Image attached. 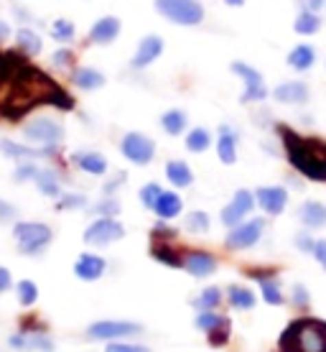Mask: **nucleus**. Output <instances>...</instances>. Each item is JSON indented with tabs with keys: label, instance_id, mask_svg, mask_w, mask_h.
<instances>
[{
	"label": "nucleus",
	"instance_id": "nucleus-1",
	"mask_svg": "<svg viewBox=\"0 0 326 352\" xmlns=\"http://www.w3.org/2000/svg\"><path fill=\"white\" fill-rule=\"evenodd\" d=\"M278 133L291 166L311 182H326V141L299 135L288 125H278Z\"/></svg>",
	"mask_w": 326,
	"mask_h": 352
},
{
	"label": "nucleus",
	"instance_id": "nucleus-2",
	"mask_svg": "<svg viewBox=\"0 0 326 352\" xmlns=\"http://www.w3.org/2000/svg\"><path fill=\"white\" fill-rule=\"evenodd\" d=\"M278 352H326V322L321 319H296L283 329Z\"/></svg>",
	"mask_w": 326,
	"mask_h": 352
},
{
	"label": "nucleus",
	"instance_id": "nucleus-3",
	"mask_svg": "<svg viewBox=\"0 0 326 352\" xmlns=\"http://www.w3.org/2000/svg\"><path fill=\"white\" fill-rule=\"evenodd\" d=\"M13 235L18 240V250L23 256H38L44 253V248L51 243L54 232L44 222H18L13 228Z\"/></svg>",
	"mask_w": 326,
	"mask_h": 352
},
{
	"label": "nucleus",
	"instance_id": "nucleus-4",
	"mask_svg": "<svg viewBox=\"0 0 326 352\" xmlns=\"http://www.w3.org/2000/svg\"><path fill=\"white\" fill-rule=\"evenodd\" d=\"M156 10L178 26H199L204 21V8L199 0H156Z\"/></svg>",
	"mask_w": 326,
	"mask_h": 352
},
{
	"label": "nucleus",
	"instance_id": "nucleus-5",
	"mask_svg": "<svg viewBox=\"0 0 326 352\" xmlns=\"http://www.w3.org/2000/svg\"><path fill=\"white\" fill-rule=\"evenodd\" d=\"M125 238V228L115 217H100L84 230V243L87 245H110L115 240Z\"/></svg>",
	"mask_w": 326,
	"mask_h": 352
},
{
	"label": "nucleus",
	"instance_id": "nucleus-6",
	"mask_svg": "<svg viewBox=\"0 0 326 352\" xmlns=\"http://www.w3.org/2000/svg\"><path fill=\"white\" fill-rule=\"evenodd\" d=\"M120 151H123V156L128 161L138 164V166H145L156 156V143L150 141L148 135H143V133H128L123 143H120Z\"/></svg>",
	"mask_w": 326,
	"mask_h": 352
},
{
	"label": "nucleus",
	"instance_id": "nucleus-7",
	"mask_svg": "<svg viewBox=\"0 0 326 352\" xmlns=\"http://www.w3.org/2000/svg\"><path fill=\"white\" fill-rule=\"evenodd\" d=\"M23 135L34 143H44V146H59L64 141V128L51 118H36L23 128Z\"/></svg>",
	"mask_w": 326,
	"mask_h": 352
},
{
	"label": "nucleus",
	"instance_id": "nucleus-8",
	"mask_svg": "<svg viewBox=\"0 0 326 352\" xmlns=\"http://www.w3.org/2000/svg\"><path fill=\"white\" fill-rule=\"evenodd\" d=\"M265 220L263 217H255L250 222H240L237 228L229 230L227 235V248L229 250H245V248H253L257 240L263 238Z\"/></svg>",
	"mask_w": 326,
	"mask_h": 352
},
{
	"label": "nucleus",
	"instance_id": "nucleus-9",
	"mask_svg": "<svg viewBox=\"0 0 326 352\" xmlns=\"http://www.w3.org/2000/svg\"><path fill=\"white\" fill-rule=\"evenodd\" d=\"M232 72L245 80V92H242V102H263L265 97H268V87H265L263 82V74L253 67H247L242 62H235L232 64Z\"/></svg>",
	"mask_w": 326,
	"mask_h": 352
},
{
	"label": "nucleus",
	"instance_id": "nucleus-10",
	"mask_svg": "<svg viewBox=\"0 0 326 352\" xmlns=\"http://www.w3.org/2000/svg\"><path fill=\"white\" fill-rule=\"evenodd\" d=\"M143 332L141 324H135V322H95V324L87 329V337L89 340H102V342H113L117 337H130V335H138Z\"/></svg>",
	"mask_w": 326,
	"mask_h": 352
},
{
	"label": "nucleus",
	"instance_id": "nucleus-11",
	"mask_svg": "<svg viewBox=\"0 0 326 352\" xmlns=\"http://www.w3.org/2000/svg\"><path fill=\"white\" fill-rule=\"evenodd\" d=\"M253 207H255V197L247 192V189H240V192L232 197V202L222 210V222H224L227 228H237L240 222L245 220V214H250Z\"/></svg>",
	"mask_w": 326,
	"mask_h": 352
},
{
	"label": "nucleus",
	"instance_id": "nucleus-12",
	"mask_svg": "<svg viewBox=\"0 0 326 352\" xmlns=\"http://www.w3.org/2000/svg\"><path fill=\"white\" fill-rule=\"evenodd\" d=\"M163 54V38L161 36H145L141 44H138V52L132 56L130 67L132 69H145L148 64H153Z\"/></svg>",
	"mask_w": 326,
	"mask_h": 352
},
{
	"label": "nucleus",
	"instance_id": "nucleus-13",
	"mask_svg": "<svg viewBox=\"0 0 326 352\" xmlns=\"http://www.w3.org/2000/svg\"><path fill=\"white\" fill-rule=\"evenodd\" d=\"M255 199L263 207V212H268V214H281L286 210V204H288V192L283 186H260L255 192Z\"/></svg>",
	"mask_w": 326,
	"mask_h": 352
},
{
	"label": "nucleus",
	"instance_id": "nucleus-14",
	"mask_svg": "<svg viewBox=\"0 0 326 352\" xmlns=\"http://www.w3.org/2000/svg\"><path fill=\"white\" fill-rule=\"evenodd\" d=\"M184 268L194 278H207V276H212L217 271V258L204 253V250H194V253H186L184 256Z\"/></svg>",
	"mask_w": 326,
	"mask_h": 352
},
{
	"label": "nucleus",
	"instance_id": "nucleus-15",
	"mask_svg": "<svg viewBox=\"0 0 326 352\" xmlns=\"http://www.w3.org/2000/svg\"><path fill=\"white\" fill-rule=\"evenodd\" d=\"M117 36H120V21H117L115 16L100 18L97 23L89 28V41H92V44H100V46L113 44Z\"/></svg>",
	"mask_w": 326,
	"mask_h": 352
},
{
	"label": "nucleus",
	"instance_id": "nucleus-16",
	"mask_svg": "<svg viewBox=\"0 0 326 352\" xmlns=\"http://www.w3.org/2000/svg\"><path fill=\"white\" fill-rule=\"evenodd\" d=\"M0 151L10 156V159H46V156H54L59 146H46V148H31V146H18L13 141H0Z\"/></svg>",
	"mask_w": 326,
	"mask_h": 352
},
{
	"label": "nucleus",
	"instance_id": "nucleus-17",
	"mask_svg": "<svg viewBox=\"0 0 326 352\" xmlns=\"http://www.w3.org/2000/svg\"><path fill=\"white\" fill-rule=\"evenodd\" d=\"M273 97L286 105H303L309 100V87L303 82H283L273 89Z\"/></svg>",
	"mask_w": 326,
	"mask_h": 352
},
{
	"label": "nucleus",
	"instance_id": "nucleus-18",
	"mask_svg": "<svg viewBox=\"0 0 326 352\" xmlns=\"http://www.w3.org/2000/svg\"><path fill=\"white\" fill-rule=\"evenodd\" d=\"M105 268H107L105 258L92 256V253H84V256H80L77 265H74V273L80 276L82 281H97L100 276L105 273Z\"/></svg>",
	"mask_w": 326,
	"mask_h": 352
},
{
	"label": "nucleus",
	"instance_id": "nucleus-19",
	"mask_svg": "<svg viewBox=\"0 0 326 352\" xmlns=\"http://www.w3.org/2000/svg\"><path fill=\"white\" fill-rule=\"evenodd\" d=\"M217 153H220L222 164H235V161H237V133H232L229 125H220Z\"/></svg>",
	"mask_w": 326,
	"mask_h": 352
},
{
	"label": "nucleus",
	"instance_id": "nucleus-20",
	"mask_svg": "<svg viewBox=\"0 0 326 352\" xmlns=\"http://www.w3.org/2000/svg\"><path fill=\"white\" fill-rule=\"evenodd\" d=\"M71 161L77 164V166L84 171V174H92V176H102L107 171V161L102 153L97 151H82V153H74Z\"/></svg>",
	"mask_w": 326,
	"mask_h": 352
},
{
	"label": "nucleus",
	"instance_id": "nucleus-21",
	"mask_svg": "<svg viewBox=\"0 0 326 352\" xmlns=\"http://www.w3.org/2000/svg\"><path fill=\"white\" fill-rule=\"evenodd\" d=\"M311 64H316V49L311 44H299L288 54V67L296 72H309Z\"/></svg>",
	"mask_w": 326,
	"mask_h": 352
},
{
	"label": "nucleus",
	"instance_id": "nucleus-22",
	"mask_svg": "<svg viewBox=\"0 0 326 352\" xmlns=\"http://www.w3.org/2000/svg\"><path fill=\"white\" fill-rule=\"evenodd\" d=\"M181 207H184V202H181V197H178V194L163 192L159 197L156 207H153V212L159 214L161 220H174L176 214H181Z\"/></svg>",
	"mask_w": 326,
	"mask_h": 352
},
{
	"label": "nucleus",
	"instance_id": "nucleus-23",
	"mask_svg": "<svg viewBox=\"0 0 326 352\" xmlns=\"http://www.w3.org/2000/svg\"><path fill=\"white\" fill-rule=\"evenodd\" d=\"M301 222L311 230L326 228V204L321 202H306L301 207Z\"/></svg>",
	"mask_w": 326,
	"mask_h": 352
},
{
	"label": "nucleus",
	"instance_id": "nucleus-24",
	"mask_svg": "<svg viewBox=\"0 0 326 352\" xmlns=\"http://www.w3.org/2000/svg\"><path fill=\"white\" fill-rule=\"evenodd\" d=\"M166 176H168V182L174 186H178V189H184V186H189L194 182V174H191V168L186 166L184 161H168Z\"/></svg>",
	"mask_w": 326,
	"mask_h": 352
},
{
	"label": "nucleus",
	"instance_id": "nucleus-25",
	"mask_svg": "<svg viewBox=\"0 0 326 352\" xmlns=\"http://www.w3.org/2000/svg\"><path fill=\"white\" fill-rule=\"evenodd\" d=\"M150 256L156 258V261H161L163 265H171V268H184V256H181L178 250H174L168 243H153Z\"/></svg>",
	"mask_w": 326,
	"mask_h": 352
},
{
	"label": "nucleus",
	"instance_id": "nucleus-26",
	"mask_svg": "<svg viewBox=\"0 0 326 352\" xmlns=\"http://www.w3.org/2000/svg\"><path fill=\"white\" fill-rule=\"evenodd\" d=\"M36 186H38V192L46 194V197H62V186H59V176L56 171L51 168H38V174H36Z\"/></svg>",
	"mask_w": 326,
	"mask_h": 352
},
{
	"label": "nucleus",
	"instance_id": "nucleus-27",
	"mask_svg": "<svg viewBox=\"0 0 326 352\" xmlns=\"http://www.w3.org/2000/svg\"><path fill=\"white\" fill-rule=\"evenodd\" d=\"M74 85L80 89H100L105 85V74L92 67H82V69L74 72Z\"/></svg>",
	"mask_w": 326,
	"mask_h": 352
},
{
	"label": "nucleus",
	"instance_id": "nucleus-28",
	"mask_svg": "<svg viewBox=\"0 0 326 352\" xmlns=\"http://www.w3.org/2000/svg\"><path fill=\"white\" fill-rule=\"evenodd\" d=\"M161 125L168 135H181L186 131V113L184 110H168L161 115Z\"/></svg>",
	"mask_w": 326,
	"mask_h": 352
},
{
	"label": "nucleus",
	"instance_id": "nucleus-29",
	"mask_svg": "<svg viewBox=\"0 0 326 352\" xmlns=\"http://www.w3.org/2000/svg\"><path fill=\"white\" fill-rule=\"evenodd\" d=\"M16 41H18V49L23 54H28V56H36V54L41 52V38H38V34L31 31V28H21L16 36Z\"/></svg>",
	"mask_w": 326,
	"mask_h": 352
},
{
	"label": "nucleus",
	"instance_id": "nucleus-30",
	"mask_svg": "<svg viewBox=\"0 0 326 352\" xmlns=\"http://www.w3.org/2000/svg\"><path fill=\"white\" fill-rule=\"evenodd\" d=\"M229 304L235 309H253L255 307V294L245 286H229L227 289Z\"/></svg>",
	"mask_w": 326,
	"mask_h": 352
},
{
	"label": "nucleus",
	"instance_id": "nucleus-31",
	"mask_svg": "<svg viewBox=\"0 0 326 352\" xmlns=\"http://www.w3.org/2000/svg\"><path fill=\"white\" fill-rule=\"evenodd\" d=\"M293 28H296V34H301V36H311V34H316L318 28H321V18H318V13L301 10V16L296 18Z\"/></svg>",
	"mask_w": 326,
	"mask_h": 352
},
{
	"label": "nucleus",
	"instance_id": "nucleus-32",
	"mask_svg": "<svg viewBox=\"0 0 326 352\" xmlns=\"http://www.w3.org/2000/svg\"><path fill=\"white\" fill-rule=\"evenodd\" d=\"M209 146H212V135H209V131H204V128H194V131L186 135V148L191 151V153H204Z\"/></svg>",
	"mask_w": 326,
	"mask_h": 352
},
{
	"label": "nucleus",
	"instance_id": "nucleus-33",
	"mask_svg": "<svg viewBox=\"0 0 326 352\" xmlns=\"http://www.w3.org/2000/svg\"><path fill=\"white\" fill-rule=\"evenodd\" d=\"M207 335H209V344H212V347H224V344L229 342V337H232V324H229V319L224 317L220 324L214 327L212 332H207Z\"/></svg>",
	"mask_w": 326,
	"mask_h": 352
},
{
	"label": "nucleus",
	"instance_id": "nucleus-34",
	"mask_svg": "<svg viewBox=\"0 0 326 352\" xmlns=\"http://www.w3.org/2000/svg\"><path fill=\"white\" fill-rule=\"evenodd\" d=\"M222 301V291L214 289V286H209V289L202 291V296L199 299H194V307L202 309V311H209V309H217Z\"/></svg>",
	"mask_w": 326,
	"mask_h": 352
},
{
	"label": "nucleus",
	"instance_id": "nucleus-35",
	"mask_svg": "<svg viewBox=\"0 0 326 352\" xmlns=\"http://www.w3.org/2000/svg\"><path fill=\"white\" fill-rule=\"evenodd\" d=\"M260 291H263V299L268 301V304H273V307L283 304L281 286H278V283H275L273 278H263V281H260Z\"/></svg>",
	"mask_w": 326,
	"mask_h": 352
},
{
	"label": "nucleus",
	"instance_id": "nucleus-36",
	"mask_svg": "<svg viewBox=\"0 0 326 352\" xmlns=\"http://www.w3.org/2000/svg\"><path fill=\"white\" fill-rule=\"evenodd\" d=\"M74 34H77V28H74V23H71V21H64V18H59V21H54V23H51V36L56 38V41H71V38H74Z\"/></svg>",
	"mask_w": 326,
	"mask_h": 352
},
{
	"label": "nucleus",
	"instance_id": "nucleus-37",
	"mask_svg": "<svg viewBox=\"0 0 326 352\" xmlns=\"http://www.w3.org/2000/svg\"><path fill=\"white\" fill-rule=\"evenodd\" d=\"M36 299H38V286L34 281H21L18 283V301L23 307H34Z\"/></svg>",
	"mask_w": 326,
	"mask_h": 352
},
{
	"label": "nucleus",
	"instance_id": "nucleus-38",
	"mask_svg": "<svg viewBox=\"0 0 326 352\" xmlns=\"http://www.w3.org/2000/svg\"><path fill=\"white\" fill-rule=\"evenodd\" d=\"M186 228L191 230V232H207L209 230V214L207 212H191L186 217Z\"/></svg>",
	"mask_w": 326,
	"mask_h": 352
},
{
	"label": "nucleus",
	"instance_id": "nucleus-39",
	"mask_svg": "<svg viewBox=\"0 0 326 352\" xmlns=\"http://www.w3.org/2000/svg\"><path fill=\"white\" fill-rule=\"evenodd\" d=\"M163 194V189H161L156 182L153 184H145L141 189V202H143V207H148V210H153L156 207V202H159V197Z\"/></svg>",
	"mask_w": 326,
	"mask_h": 352
},
{
	"label": "nucleus",
	"instance_id": "nucleus-40",
	"mask_svg": "<svg viewBox=\"0 0 326 352\" xmlns=\"http://www.w3.org/2000/svg\"><path fill=\"white\" fill-rule=\"evenodd\" d=\"M222 319H224V317H222V314H214V309H209V311H202V314L196 317V329H202V332H212Z\"/></svg>",
	"mask_w": 326,
	"mask_h": 352
},
{
	"label": "nucleus",
	"instance_id": "nucleus-41",
	"mask_svg": "<svg viewBox=\"0 0 326 352\" xmlns=\"http://www.w3.org/2000/svg\"><path fill=\"white\" fill-rule=\"evenodd\" d=\"M28 347H31V350L51 352L54 342H51V337H46L44 332H36V335H28Z\"/></svg>",
	"mask_w": 326,
	"mask_h": 352
},
{
	"label": "nucleus",
	"instance_id": "nucleus-42",
	"mask_svg": "<svg viewBox=\"0 0 326 352\" xmlns=\"http://www.w3.org/2000/svg\"><path fill=\"white\" fill-rule=\"evenodd\" d=\"M51 64L59 67V69H71L74 67V54L69 49H59V52L51 54Z\"/></svg>",
	"mask_w": 326,
	"mask_h": 352
},
{
	"label": "nucleus",
	"instance_id": "nucleus-43",
	"mask_svg": "<svg viewBox=\"0 0 326 352\" xmlns=\"http://www.w3.org/2000/svg\"><path fill=\"white\" fill-rule=\"evenodd\" d=\"M87 204V197L82 194H64L59 199V210H77V207H84Z\"/></svg>",
	"mask_w": 326,
	"mask_h": 352
},
{
	"label": "nucleus",
	"instance_id": "nucleus-44",
	"mask_svg": "<svg viewBox=\"0 0 326 352\" xmlns=\"http://www.w3.org/2000/svg\"><path fill=\"white\" fill-rule=\"evenodd\" d=\"M174 238H176V230L163 225V222H159V225L153 228V240H156V243H161V240H174Z\"/></svg>",
	"mask_w": 326,
	"mask_h": 352
},
{
	"label": "nucleus",
	"instance_id": "nucleus-45",
	"mask_svg": "<svg viewBox=\"0 0 326 352\" xmlns=\"http://www.w3.org/2000/svg\"><path fill=\"white\" fill-rule=\"evenodd\" d=\"M105 352H150L143 344H125V342H110Z\"/></svg>",
	"mask_w": 326,
	"mask_h": 352
},
{
	"label": "nucleus",
	"instance_id": "nucleus-46",
	"mask_svg": "<svg viewBox=\"0 0 326 352\" xmlns=\"http://www.w3.org/2000/svg\"><path fill=\"white\" fill-rule=\"evenodd\" d=\"M95 212H97V214H105V217H115V214L120 212V204L115 202V199H105V202H100L97 207H95Z\"/></svg>",
	"mask_w": 326,
	"mask_h": 352
},
{
	"label": "nucleus",
	"instance_id": "nucleus-47",
	"mask_svg": "<svg viewBox=\"0 0 326 352\" xmlns=\"http://www.w3.org/2000/svg\"><path fill=\"white\" fill-rule=\"evenodd\" d=\"M293 304H296V307L299 309H306L311 304V299H309V291H306V286H296V289H293Z\"/></svg>",
	"mask_w": 326,
	"mask_h": 352
},
{
	"label": "nucleus",
	"instance_id": "nucleus-48",
	"mask_svg": "<svg viewBox=\"0 0 326 352\" xmlns=\"http://www.w3.org/2000/svg\"><path fill=\"white\" fill-rule=\"evenodd\" d=\"M36 174H38V168H36L34 164H21V166L16 168V182H28V179H36Z\"/></svg>",
	"mask_w": 326,
	"mask_h": 352
},
{
	"label": "nucleus",
	"instance_id": "nucleus-49",
	"mask_svg": "<svg viewBox=\"0 0 326 352\" xmlns=\"http://www.w3.org/2000/svg\"><path fill=\"white\" fill-rule=\"evenodd\" d=\"M314 245H316V240L311 238V235H306V232L296 235V248H299V250H303V253H314Z\"/></svg>",
	"mask_w": 326,
	"mask_h": 352
},
{
	"label": "nucleus",
	"instance_id": "nucleus-50",
	"mask_svg": "<svg viewBox=\"0 0 326 352\" xmlns=\"http://www.w3.org/2000/svg\"><path fill=\"white\" fill-rule=\"evenodd\" d=\"M314 258L326 268V240H316V245H314Z\"/></svg>",
	"mask_w": 326,
	"mask_h": 352
},
{
	"label": "nucleus",
	"instance_id": "nucleus-51",
	"mask_svg": "<svg viewBox=\"0 0 326 352\" xmlns=\"http://www.w3.org/2000/svg\"><path fill=\"white\" fill-rule=\"evenodd\" d=\"M10 283H13V278H10V271L0 265V294H3V291H8Z\"/></svg>",
	"mask_w": 326,
	"mask_h": 352
},
{
	"label": "nucleus",
	"instance_id": "nucleus-52",
	"mask_svg": "<svg viewBox=\"0 0 326 352\" xmlns=\"http://www.w3.org/2000/svg\"><path fill=\"white\" fill-rule=\"evenodd\" d=\"M326 0H301V6H303V10H311V13H318V10L324 8Z\"/></svg>",
	"mask_w": 326,
	"mask_h": 352
},
{
	"label": "nucleus",
	"instance_id": "nucleus-53",
	"mask_svg": "<svg viewBox=\"0 0 326 352\" xmlns=\"http://www.w3.org/2000/svg\"><path fill=\"white\" fill-rule=\"evenodd\" d=\"M8 36H10V26H8V23H3V21H0V41H5Z\"/></svg>",
	"mask_w": 326,
	"mask_h": 352
},
{
	"label": "nucleus",
	"instance_id": "nucleus-54",
	"mask_svg": "<svg viewBox=\"0 0 326 352\" xmlns=\"http://www.w3.org/2000/svg\"><path fill=\"white\" fill-rule=\"evenodd\" d=\"M224 3H227V6H242L245 0H224Z\"/></svg>",
	"mask_w": 326,
	"mask_h": 352
}]
</instances>
